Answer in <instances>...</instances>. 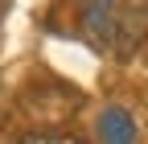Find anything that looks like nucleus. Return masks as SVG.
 <instances>
[{"label":"nucleus","instance_id":"2","mask_svg":"<svg viewBox=\"0 0 148 144\" xmlns=\"http://www.w3.org/2000/svg\"><path fill=\"white\" fill-rule=\"evenodd\" d=\"M99 144H136V119L123 107H107V111L95 119Z\"/></svg>","mask_w":148,"mask_h":144},{"label":"nucleus","instance_id":"1","mask_svg":"<svg viewBox=\"0 0 148 144\" xmlns=\"http://www.w3.org/2000/svg\"><path fill=\"white\" fill-rule=\"evenodd\" d=\"M78 33L95 53L132 58L148 33V8L127 0H82L78 4Z\"/></svg>","mask_w":148,"mask_h":144},{"label":"nucleus","instance_id":"4","mask_svg":"<svg viewBox=\"0 0 148 144\" xmlns=\"http://www.w3.org/2000/svg\"><path fill=\"white\" fill-rule=\"evenodd\" d=\"M0 12H4V0H0Z\"/></svg>","mask_w":148,"mask_h":144},{"label":"nucleus","instance_id":"3","mask_svg":"<svg viewBox=\"0 0 148 144\" xmlns=\"http://www.w3.org/2000/svg\"><path fill=\"white\" fill-rule=\"evenodd\" d=\"M16 144H82L78 136H62V132H29V136H21Z\"/></svg>","mask_w":148,"mask_h":144}]
</instances>
